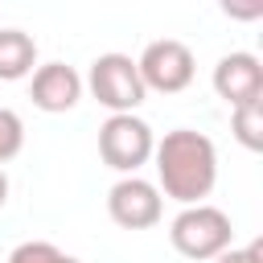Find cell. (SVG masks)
I'll use <instances>...</instances> for the list:
<instances>
[{
    "mask_svg": "<svg viewBox=\"0 0 263 263\" xmlns=\"http://www.w3.org/2000/svg\"><path fill=\"white\" fill-rule=\"evenodd\" d=\"M21 148H25V123L12 107H0V164L21 156Z\"/></svg>",
    "mask_w": 263,
    "mask_h": 263,
    "instance_id": "cell-11",
    "label": "cell"
},
{
    "mask_svg": "<svg viewBox=\"0 0 263 263\" xmlns=\"http://www.w3.org/2000/svg\"><path fill=\"white\" fill-rule=\"evenodd\" d=\"M214 90H218V99L230 103V111L242 107V103L263 99V66H259V58L247 53V49H234V53L218 58V66H214Z\"/></svg>",
    "mask_w": 263,
    "mask_h": 263,
    "instance_id": "cell-7",
    "label": "cell"
},
{
    "mask_svg": "<svg viewBox=\"0 0 263 263\" xmlns=\"http://www.w3.org/2000/svg\"><path fill=\"white\" fill-rule=\"evenodd\" d=\"M136 70H140V82L144 90H160V95H181L193 74H197V62H193V49L177 37H160V41H148L144 53L136 58Z\"/></svg>",
    "mask_w": 263,
    "mask_h": 263,
    "instance_id": "cell-4",
    "label": "cell"
},
{
    "mask_svg": "<svg viewBox=\"0 0 263 263\" xmlns=\"http://www.w3.org/2000/svg\"><path fill=\"white\" fill-rule=\"evenodd\" d=\"M29 99H33V107H41V111H49V115L70 111V107L82 99V78H78V70L66 66V62H45V66L33 70Z\"/></svg>",
    "mask_w": 263,
    "mask_h": 263,
    "instance_id": "cell-8",
    "label": "cell"
},
{
    "mask_svg": "<svg viewBox=\"0 0 263 263\" xmlns=\"http://www.w3.org/2000/svg\"><path fill=\"white\" fill-rule=\"evenodd\" d=\"M37 66V41L25 29H0V82H16L33 74Z\"/></svg>",
    "mask_w": 263,
    "mask_h": 263,
    "instance_id": "cell-9",
    "label": "cell"
},
{
    "mask_svg": "<svg viewBox=\"0 0 263 263\" xmlns=\"http://www.w3.org/2000/svg\"><path fill=\"white\" fill-rule=\"evenodd\" d=\"M107 214H111V222L123 226V230H148V226L160 222L164 201H160V189H156L152 181H144V177H123V181H115L111 193H107Z\"/></svg>",
    "mask_w": 263,
    "mask_h": 263,
    "instance_id": "cell-6",
    "label": "cell"
},
{
    "mask_svg": "<svg viewBox=\"0 0 263 263\" xmlns=\"http://www.w3.org/2000/svg\"><path fill=\"white\" fill-rule=\"evenodd\" d=\"M230 132L247 152H263V99L230 111Z\"/></svg>",
    "mask_w": 263,
    "mask_h": 263,
    "instance_id": "cell-10",
    "label": "cell"
},
{
    "mask_svg": "<svg viewBox=\"0 0 263 263\" xmlns=\"http://www.w3.org/2000/svg\"><path fill=\"white\" fill-rule=\"evenodd\" d=\"M86 86L90 95L111 111V115H132L140 103H144V82H140V70L127 53H99L90 62V74H86Z\"/></svg>",
    "mask_w": 263,
    "mask_h": 263,
    "instance_id": "cell-3",
    "label": "cell"
},
{
    "mask_svg": "<svg viewBox=\"0 0 263 263\" xmlns=\"http://www.w3.org/2000/svg\"><path fill=\"white\" fill-rule=\"evenodd\" d=\"M4 201H8V177H4V168H0V210H4Z\"/></svg>",
    "mask_w": 263,
    "mask_h": 263,
    "instance_id": "cell-14",
    "label": "cell"
},
{
    "mask_svg": "<svg viewBox=\"0 0 263 263\" xmlns=\"http://www.w3.org/2000/svg\"><path fill=\"white\" fill-rule=\"evenodd\" d=\"M263 259V247L259 242H247V247H226L214 263H259Z\"/></svg>",
    "mask_w": 263,
    "mask_h": 263,
    "instance_id": "cell-13",
    "label": "cell"
},
{
    "mask_svg": "<svg viewBox=\"0 0 263 263\" xmlns=\"http://www.w3.org/2000/svg\"><path fill=\"white\" fill-rule=\"evenodd\" d=\"M152 156H156V177L164 197L181 205H201V197H210L218 181V148L210 136L193 127H173L152 148Z\"/></svg>",
    "mask_w": 263,
    "mask_h": 263,
    "instance_id": "cell-1",
    "label": "cell"
},
{
    "mask_svg": "<svg viewBox=\"0 0 263 263\" xmlns=\"http://www.w3.org/2000/svg\"><path fill=\"white\" fill-rule=\"evenodd\" d=\"M152 148H156V136H152V127H148L140 115H111V119L99 127V156H103V164H111L115 173L136 177V168L148 164Z\"/></svg>",
    "mask_w": 263,
    "mask_h": 263,
    "instance_id": "cell-5",
    "label": "cell"
},
{
    "mask_svg": "<svg viewBox=\"0 0 263 263\" xmlns=\"http://www.w3.org/2000/svg\"><path fill=\"white\" fill-rule=\"evenodd\" d=\"M168 242L177 255L185 259H218L230 242H234V226L226 218V210L218 205H185L173 226H168Z\"/></svg>",
    "mask_w": 263,
    "mask_h": 263,
    "instance_id": "cell-2",
    "label": "cell"
},
{
    "mask_svg": "<svg viewBox=\"0 0 263 263\" xmlns=\"http://www.w3.org/2000/svg\"><path fill=\"white\" fill-rule=\"evenodd\" d=\"M8 263H82V259L58 251L53 242H21V247L8 255Z\"/></svg>",
    "mask_w": 263,
    "mask_h": 263,
    "instance_id": "cell-12",
    "label": "cell"
}]
</instances>
